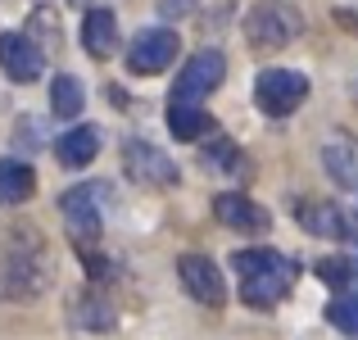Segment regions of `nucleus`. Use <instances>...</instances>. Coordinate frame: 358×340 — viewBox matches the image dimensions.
Listing matches in <instances>:
<instances>
[{
	"instance_id": "nucleus-1",
	"label": "nucleus",
	"mask_w": 358,
	"mask_h": 340,
	"mask_svg": "<svg viewBox=\"0 0 358 340\" xmlns=\"http://www.w3.org/2000/svg\"><path fill=\"white\" fill-rule=\"evenodd\" d=\"M231 268H236V281H241V299L250 309H259V313L277 309L295 286V259H286L281 250H268V245L236 250Z\"/></svg>"
},
{
	"instance_id": "nucleus-2",
	"label": "nucleus",
	"mask_w": 358,
	"mask_h": 340,
	"mask_svg": "<svg viewBox=\"0 0 358 340\" xmlns=\"http://www.w3.org/2000/svg\"><path fill=\"white\" fill-rule=\"evenodd\" d=\"M50 254H45V245L36 241L32 232H14V241L5 245V254H0V290H5L9 299H32V295H45L50 290Z\"/></svg>"
},
{
	"instance_id": "nucleus-3",
	"label": "nucleus",
	"mask_w": 358,
	"mask_h": 340,
	"mask_svg": "<svg viewBox=\"0 0 358 340\" xmlns=\"http://www.w3.org/2000/svg\"><path fill=\"white\" fill-rule=\"evenodd\" d=\"M304 14L290 0H259V5L245 14V41L254 50H281V45L299 41L304 36Z\"/></svg>"
},
{
	"instance_id": "nucleus-4",
	"label": "nucleus",
	"mask_w": 358,
	"mask_h": 340,
	"mask_svg": "<svg viewBox=\"0 0 358 340\" xmlns=\"http://www.w3.org/2000/svg\"><path fill=\"white\" fill-rule=\"evenodd\" d=\"M100 195H109L105 182H82L73 186V191L59 195V213H64V227H69L73 245L82 250V259L87 254H96L100 236H105V213H100Z\"/></svg>"
},
{
	"instance_id": "nucleus-5",
	"label": "nucleus",
	"mask_w": 358,
	"mask_h": 340,
	"mask_svg": "<svg viewBox=\"0 0 358 340\" xmlns=\"http://www.w3.org/2000/svg\"><path fill=\"white\" fill-rule=\"evenodd\" d=\"M222 78H227V55L213 50V45L195 50L191 59L182 64L177 82H173V105H204V100L222 87Z\"/></svg>"
},
{
	"instance_id": "nucleus-6",
	"label": "nucleus",
	"mask_w": 358,
	"mask_h": 340,
	"mask_svg": "<svg viewBox=\"0 0 358 340\" xmlns=\"http://www.w3.org/2000/svg\"><path fill=\"white\" fill-rule=\"evenodd\" d=\"M308 100V78L299 69H263L254 78V105L268 118H290Z\"/></svg>"
},
{
	"instance_id": "nucleus-7",
	"label": "nucleus",
	"mask_w": 358,
	"mask_h": 340,
	"mask_svg": "<svg viewBox=\"0 0 358 340\" xmlns=\"http://www.w3.org/2000/svg\"><path fill=\"white\" fill-rule=\"evenodd\" d=\"M177 55H182V36H177L173 27H141L127 41L122 64H127V73H136V78H155V73L173 69Z\"/></svg>"
},
{
	"instance_id": "nucleus-8",
	"label": "nucleus",
	"mask_w": 358,
	"mask_h": 340,
	"mask_svg": "<svg viewBox=\"0 0 358 340\" xmlns=\"http://www.w3.org/2000/svg\"><path fill=\"white\" fill-rule=\"evenodd\" d=\"M122 164H127V177H131V182L155 186V191H168V186L182 182V168H177L173 159H168L164 150L155 146V141L131 136L127 146H122Z\"/></svg>"
},
{
	"instance_id": "nucleus-9",
	"label": "nucleus",
	"mask_w": 358,
	"mask_h": 340,
	"mask_svg": "<svg viewBox=\"0 0 358 340\" xmlns=\"http://www.w3.org/2000/svg\"><path fill=\"white\" fill-rule=\"evenodd\" d=\"M177 281L200 309H222L227 304V281H222L218 263L209 254H182L177 259Z\"/></svg>"
},
{
	"instance_id": "nucleus-10",
	"label": "nucleus",
	"mask_w": 358,
	"mask_h": 340,
	"mask_svg": "<svg viewBox=\"0 0 358 340\" xmlns=\"http://www.w3.org/2000/svg\"><path fill=\"white\" fill-rule=\"evenodd\" d=\"M45 69V50L27 32H0V73L9 82H36Z\"/></svg>"
},
{
	"instance_id": "nucleus-11",
	"label": "nucleus",
	"mask_w": 358,
	"mask_h": 340,
	"mask_svg": "<svg viewBox=\"0 0 358 340\" xmlns=\"http://www.w3.org/2000/svg\"><path fill=\"white\" fill-rule=\"evenodd\" d=\"M213 218H218L222 227H231V232H268L272 227V213L263 209L259 200H250V195H241V191H222L218 200H213Z\"/></svg>"
},
{
	"instance_id": "nucleus-12",
	"label": "nucleus",
	"mask_w": 358,
	"mask_h": 340,
	"mask_svg": "<svg viewBox=\"0 0 358 340\" xmlns=\"http://www.w3.org/2000/svg\"><path fill=\"white\" fill-rule=\"evenodd\" d=\"M317 159H322L327 177H331L341 191H358V141L350 132H331V136L322 141V150H317Z\"/></svg>"
},
{
	"instance_id": "nucleus-13",
	"label": "nucleus",
	"mask_w": 358,
	"mask_h": 340,
	"mask_svg": "<svg viewBox=\"0 0 358 340\" xmlns=\"http://www.w3.org/2000/svg\"><path fill=\"white\" fill-rule=\"evenodd\" d=\"M295 218L308 236H322V241H345V236H350V222H345V213L336 209L331 200H308L304 195V200L295 204Z\"/></svg>"
},
{
	"instance_id": "nucleus-14",
	"label": "nucleus",
	"mask_w": 358,
	"mask_h": 340,
	"mask_svg": "<svg viewBox=\"0 0 358 340\" xmlns=\"http://www.w3.org/2000/svg\"><path fill=\"white\" fill-rule=\"evenodd\" d=\"M69 323H73V327H82V332H114V327H118L114 299H109L100 286L82 290V295L73 299V313H69Z\"/></svg>"
},
{
	"instance_id": "nucleus-15",
	"label": "nucleus",
	"mask_w": 358,
	"mask_h": 340,
	"mask_svg": "<svg viewBox=\"0 0 358 340\" xmlns=\"http://www.w3.org/2000/svg\"><path fill=\"white\" fill-rule=\"evenodd\" d=\"M82 50L91 59H109L118 50V14L114 9H87V18H82Z\"/></svg>"
},
{
	"instance_id": "nucleus-16",
	"label": "nucleus",
	"mask_w": 358,
	"mask_h": 340,
	"mask_svg": "<svg viewBox=\"0 0 358 340\" xmlns=\"http://www.w3.org/2000/svg\"><path fill=\"white\" fill-rule=\"evenodd\" d=\"M96 155H100V132L91 122H78L64 136H55V159L64 168H87V164H96Z\"/></svg>"
},
{
	"instance_id": "nucleus-17",
	"label": "nucleus",
	"mask_w": 358,
	"mask_h": 340,
	"mask_svg": "<svg viewBox=\"0 0 358 340\" xmlns=\"http://www.w3.org/2000/svg\"><path fill=\"white\" fill-rule=\"evenodd\" d=\"M36 195V168L23 159H0V204H27Z\"/></svg>"
},
{
	"instance_id": "nucleus-18",
	"label": "nucleus",
	"mask_w": 358,
	"mask_h": 340,
	"mask_svg": "<svg viewBox=\"0 0 358 340\" xmlns=\"http://www.w3.org/2000/svg\"><path fill=\"white\" fill-rule=\"evenodd\" d=\"M213 118L204 113V105H173L168 100V132L177 141H209Z\"/></svg>"
},
{
	"instance_id": "nucleus-19",
	"label": "nucleus",
	"mask_w": 358,
	"mask_h": 340,
	"mask_svg": "<svg viewBox=\"0 0 358 340\" xmlns=\"http://www.w3.org/2000/svg\"><path fill=\"white\" fill-rule=\"evenodd\" d=\"M82 109H87V87H82L73 73H59V78L50 82V113L64 118V122H73Z\"/></svg>"
},
{
	"instance_id": "nucleus-20",
	"label": "nucleus",
	"mask_w": 358,
	"mask_h": 340,
	"mask_svg": "<svg viewBox=\"0 0 358 340\" xmlns=\"http://www.w3.org/2000/svg\"><path fill=\"white\" fill-rule=\"evenodd\" d=\"M204 164L218 168V173L245 177V155H241L236 141H227V136H209V141H204Z\"/></svg>"
},
{
	"instance_id": "nucleus-21",
	"label": "nucleus",
	"mask_w": 358,
	"mask_h": 340,
	"mask_svg": "<svg viewBox=\"0 0 358 340\" xmlns=\"http://www.w3.org/2000/svg\"><path fill=\"white\" fill-rule=\"evenodd\" d=\"M327 323L336 327V332H345V336H358V295H336L331 304H327Z\"/></svg>"
},
{
	"instance_id": "nucleus-22",
	"label": "nucleus",
	"mask_w": 358,
	"mask_h": 340,
	"mask_svg": "<svg viewBox=\"0 0 358 340\" xmlns=\"http://www.w3.org/2000/svg\"><path fill=\"white\" fill-rule=\"evenodd\" d=\"M317 281L345 295V290H350V281H354V263H350V259H341V254H331V259L317 263Z\"/></svg>"
}]
</instances>
